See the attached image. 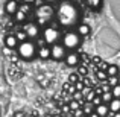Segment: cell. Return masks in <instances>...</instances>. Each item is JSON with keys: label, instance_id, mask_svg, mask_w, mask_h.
<instances>
[{"label": "cell", "instance_id": "obj_30", "mask_svg": "<svg viewBox=\"0 0 120 117\" xmlns=\"http://www.w3.org/2000/svg\"><path fill=\"white\" fill-rule=\"evenodd\" d=\"M106 67H108V64H106V62H100V68H99V70H103V72H105Z\"/></svg>", "mask_w": 120, "mask_h": 117}, {"label": "cell", "instance_id": "obj_1", "mask_svg": "<svg viewBox=\"0 0 120 117\" xmlns=\"http://www.w3.org/2000/svg\"><path fill=\"white\" fill-rule=\"evenodd\" d=\"M55 18L59 26L65 27V29L76 27L81 21V9L78 8L76 3L70 2V0H62L58 9L55 11Z\"/></svg>", "mask_w": 120, "mask_h": 117}, {"label": "cell", "instance_id": "obj_39", "mask_svg": "<svg viewBox=\"0 0 120 117\" xmlns=\"http://www.w3.org/2000/svg\"><path fill=\"white\" fill-rule=\"evenodd\" d=\"M82 117H88V116H85V114H84V116H82Z\"/></svg>", "mask_w": 120, "mask_h": 117}, {"label": "cell", "instance_id": "obj_3", "mask_svg": "<svg viewBox=\"0 0 120 117\" xmlns=\"http://www.w3.org/2000/svg\"><path fill=\"white\" fill-rule=\"evenodd\" d=\"M35 18L37 21L35 23L38 24V26H46L49 21H52L53 18H55V9L52 8V5H47V3H44V5H41L37 8L35 11Z\"/></svg>", "mask_w": 120, "mask_h": 117}, {"label": "cell", "instance_id": "obj_26", "mask_svg": "<svg viewBox=\"0 0 120 117\" xmlns=\"http://www.w3.org/2000/svg\"><path fill=\"white\" fill-rule=\"evenodd\" d=\"M79 75H70V78H68V82H70V84H76L78 81H79Z\"/></svg>", "mask_w": 120, "mask_h": 117}, {"label": "cell", "instance_id": "obj_21", "mask_svg": "<svg viewBox=\"0 0 120 117\" xmlns=\"http://www.w3.org/2000/svg\"><path fill=\"white\" fill-rule=\"evenodd\" d=\"M14 35H15V38L18 40V43H21V41H26V40H27V37H26V34H24L23 29L17 30V34H14Z\"/></svg>", "mask_w": 120, "mask_h": 117}, {"label": "cell", "instance_id": "obj_2", "mask_svg": "<svg viewBox=\"0 0 120 117\" xmlns=\"http://www.w3.org/2000/svg\"><path fill=\"white\" fill-rule=\"evenodd\" d=\"M37 49H38V46H37L35 41H32V40L21 41L17 46V55L21 59H24V61H32L37 56Z\"/></svg>", "mask_w": 120, "mask_h": 117}, {"label": "cell", "instance_id": "obj_5", "mask_svg": "<svg viewBox=\"0 0 120 117\" xmlns=\"http://www.w3.org/2000/svg\"><path fill=\"white\" fill-rule=\"evenodd\" d=\"M41 34H43V40L46 46H52L55 43H59V38H61V34L55 26H46Z\"/></svg>", "mask_w": 120, "mask_h": 117}, {"label": "cell", "instance_id": "obj_18", "mask_svg": "<svg viewBox=\"0 0 120 117\" xmlns=\"http://www.w3.org/2000/svg\"><path fill=\"white\" fill-rule=\"evenodd\" d=\"M109 93H111L112 99H120V85H114V87L109 88Z\"/></svg>", "mask_w": 120, "mask_h": 117}, {"label": "cell", "instance_id": "obj_29", "mask_svg": "<svg viewBox=\"0 0 120 117\" xmlns=\"http://www.w3.org/2000/svg\"><path fill=\"white\" fill-rule=\"evenodd\" d=\"M75 117H82V116H84V113H82V109L81 108H78V109H75Z\"/></svg>", "mask_w": 120, "mask_h": 117}, {"label": "cell", "instance_id": "obj_14", "mask_svg": "<svg viewBox=\"0 0 120 117\" xmlns=\"http://www.w3.org/2000/svg\"><path fill=\"white\" fill-rule=\"evenodd\" d=\"M109 113H119L120 111V100L119 99H111V102L108 103Z\"/></svg>", "mask_w": 120, "mask_h": 117}, {"label": "cell", "instance_id": "obj_13", "mask_svg": "<svg viewBox=\"0 0 120 117\" xmlns=\"http://www.w3.org/2000/svg\"><path fill=\"white\" fill-rule=\"evenodd\" d=\"M94 113H96L99 117H105L109 113L108 105H106V103H99V105H96L94 106Z\"/></svg>", "mask_w": 120, "mask_h": 117}, {"label": "cell", "instance_id": "obj_28", "mask_svg": "<svg viewBox=\"0 0 120 117\" xmlns=\"http://www.w3.org/2000/svg\"><path fill=\"white\" fill-rule=\"evenodd\" d=\"M91 103H93L94 106L99 105V103H102V100H100V96H94V97H93V100H91Z\"/></svg>", "mask_w": 120, "mask_h": 117}, {"label": "cell", "instance_id": "obj_11", "mask_svg": "<svg viewBox=\"0 0 120 117\" xmlns=\"http://www.w3.org/2000/svg\"><path fill=\"white\" fill-rule=\"evenodd\" d=\"M90 32H91V27L88 26L87 23H79L76 26V34L81 37V38H82V37H84V38H85V37H88V35H90Z\"/></svg>", "mask_w": 120, "mask_h": 117}, {"label": "cell", "instance_id": "obj_34", "mask_svg": "<svg viewBox=\"0 0 120 117\" xmlns=\"http://www.w3.org/2000/svg\"><path fill=\"white\" fill-rule=\"evenodd\" d=\"M88 117H99V116H97V114H96V113H94V111H93V113H91V114H88Z\"/></svg>", "mask_w": 120, "mask_h": 117}, {"label": "cell", "instance_id": "obj_32", "mask_svg": "<svg viewBox=\"0 0 120 117\" xmlns=\"http://www.w3.org/2000/svg\"><path fill=\"white\" fill-rule=\"evenodd\" d=\"M44 2L47 3V5H53V3H56V2H59V0H44Z\"/></svg>", "mask_w": 120, "mask_h": 117}, {"label": "cell", "instance_id": "obj_19", "mask_svg": "<svg viewBox=\"0 0 120 117\" xmlns=\"http://www.w3.org/2000/svg\"><path fill=\"white\" fill-rule=\"evenodd\" d=\"M93 111H94V105H93L91 102H87V103H84V108H82V113H84L85 116L91 114Z\"/></svg>", "mask_w": 120, "mask_h": 117}, {"label": "cell", "instance_id": "obj_15", "mask_svg": "<svg viewBox=\"0 0 120 117\" xmlns=\"http://www.w3.org/2000/svg\"><path fill=\"white\" fill-rule=\"evenodd\" d=\"M105 72H106V76H117L119 75V67L116 64H109Z\"/></svg>", "mask_w": 120, "mask_h": 117}, {"label": "cell", "instance_id": "obj_23", "mask_svg": "<svg viewBox=\"0 0 120 117\" xmlns=\"http://www.w3.org/2000/svg\"><path fill=\"white\" fill-rule=\"evenodd\" d=\"M96 76H97V79L99 81H106V72H103V70H97L96 72Z\"/></svg>", "mask_w": 120, "mask_h": 117}, {"label": "cell", "instance_id": "obj_6", "mask_svg": "<svg viewBox=\"0 0 120 117\" xmlns=\"http://www.w3.org/2000/svg\"><path fill=\"white\" fill-rule=\"evenodd\" d=\"M23 30H24V34H26L27 40H35L37 37H38L40 34H41L40 26L35 23V21H29V23H24Z\"/></svg>", "mask_w": 120, "mask_h": 117}, {"label": "cell", "instance_id": "obj_4", "mask_svg": "<svg viewBox=\"0 0 120 117\" xmlns=\"http://www.w3.org/2000/svg\"><path fill=\"white\" fill-rule=\"evenodd\" d=\"M81 43H82V38L75 30H67L61 38V44L67 50H76L78 47L81 46Z\"/></svg>", "mask_w": 120, "mask_h": 117}, {"label": "cell", "instance_id": "obj_38", "mask_svg": "<svg viewBox=\"0 0 120 117\" xmlns=\"http://www.w3.org/2000/svg\"><path fill=\"white\" fill-rule=\"evenodd\" d=\"M53 117H61V116H53Z\"/></svg>", "mask_w": 120, "mask_h": 117}, {"label": "cell", "instance_id": "obj_31", "mask_svg": "<svg viewBox=\"0 0 120 117\" xmlns=\"http://www.w3.org/2000/svg\"><path fill=\"white\" fill-rule=\"evenodd\" d=\"M79 73L85 76V75H87V68H85V67H81V68H79Z\"/></svg>", "mask_w": 120, "mask_h": 117}, {"label": "cell", "instance_id": "obj_7", "mask_svg": "<svg viewBox=\"0 0 120 117\" xmlns=\"http://www.w3.org/2000/svg\"><path fill=\"white\" fill-rule=\"evenodd\" d=\"M65 53H67V49H65L62 44L55 43V44L50 46V58L55 59V61H61V59H64Z\"/></svg>", "mask_w": 120, "mask_h": 117}, {"label": "cell", "instance_id": "obj_12", "mask_svg": "<svg viewBox=\"0 0 120 117\" xmlns=\"http://www.w3.org/2000/svg\"><path fill=\"white\" fill-rule=\"evenodd\" d=\"M37 56L41 59H49L50 58V46H41L37 49Z\"/></svg>", "mask_w": 120, "mask_h": 117}, {"label": "cell", "instance_id": "obj_37", "mask_svg": "<svg viewBox=\"0 0 120 117\" xmlns=\"http://www.w3.org/2000/svg\"><path fill=\"white\" fill-rule=\"evenodd\" d=\"M44 117H53V116H52V114H46Z\"/></svg>", "mask_w": 120, "mask_h": 117}, {"label": "cell", "instance_id": "obj_36", "mask_svg": "<svg viewBox=\"0 0 120 117\" xmlns=\"http://www.w3.org/2000/svg\"><path fill=\"white\" fill-rule=\"evenodd\" d=\"M15 117H23V114H21V113H17V114H15Z\"/></svg>", "mask_w": 120, "mask_h": 117}, {"label": "cell", "instance_id": "obj_8", "mask_svg": "<svg viewBox=\"0 0 120 117\" xmlns=\"http://www.w3.org/2000/svg\"><path fill=\"white\" fill-rule=\"evenodd\" d=\"M64 61H65V64H67L68 67H78V65H79V62H81V56L78 55L76 52L70 50V52L65 53Z\"/></svg>", "mask_w": 120, "mask_h": 117}, {"label": "cell", "instance_id": "obj_35", "mask_svg": "<svg viewBox=\"0 0 120 117\" xmlns=\"http://www.w3.org/2000/svg\"><path fill=\"white\" fill-rule=\"evenodd\" d=\"M112 117H120V113H112Z\"/></svg>", "mask_w": 120, "mask_h": 117}, {"label": "cell", "instance_id": "obj_17", "mask_svg": "<svg viewBox=\"0 0 120 117\" xmlns=\"http://www.w3.org/2000/svg\"><path fill=\"white\" fill-rule=\"evenodd\" d=\"M85 2H87V5L90 6L91 9H94V11L102 8V0H85Z\"/></svg>", "mask_w": 120, "mask_h": 117}, {"label": "cell", "instance_id": "obj_33", "mask_svg": "<svg viewBox=\"0 0 120 117\" xmlns=\"http://www.w3.org/2000/svg\"><path fill=\"white\" fill-rule=\"evenodd\" d=\"M23 3H27V5H34L35 0H23Z\"/></svg>", "mask_w": 120, "mask_h": 117}, {"label": "cell", "instance_id": "obj_24", "mask_svg": "<svg viewBox=\"0 0 120 117\" xmlns=\"http://www.w3.org/2000/svg\"><path fill=\"white\" fill-rule=\"evenodd\" d=\"M94 96H96V93H94L93 90H90V91H88V93H87V96H85V100H87V102H91Z\"/></svg>", "mask_w": 120, "mask_h": 117}, {"label": "cell", "instance_id": "obj_9", "mask_svg": "<svg viewBox=\"0 0 120 117\" xmlns=\"http://www.w3.org/2000/svg\"><path fill=\"white\" fill-rule=\"evenodd\" d=\"M17 46H18V40L15 38V35L14 34H8L5 37V47L14 50V49H17Z\"/></svg>", "mask_w": 120, "mask_h": 117}, {"label": "cell", "instance_id": "obj_22", "mask_svg": "<svg viewBox=\"0 0 120 117\" xmlns=\"http://www.w3.org/2000/svg\"><path fill=\"white\" fill-rule=\"evenodd\" d=\"M30 6H32V5H27V3H21V5H18V9H20L21 12H24L26 15H29V12H30Z\"/></svg>", "mask_w": 120, "mask_h": 117}, {"label": "cell", "instance_id": "obj_25", "mask_svg": "<svg viewBox=\"0 0 120 117\" xmlns=\"http://www.w3.org/2000/svg\"><path fill=\"white\" fill-rule=\"evenodd\" d=\"M108 82L111 84V87H114V85H117V76H108Z\"/></svg>", "mask_w": 120, "mask_h": 117}, {"label": "cell", "instance_id": "obj_16", "mask_svg": "<svg viewBox=\"0 0 120 117\" xmlns=\"http://www.w3.org/2000/svg\"><path fill=\"white\" fill-rule=\"evenodd\" d=\"M26 18H27V15L24 14V12H21L20 9H17V12L14 14V20L17 21V23H24V21H26Z\"/></svg>", "mask_w": 120, "mask_h": 117}, {"label": "cell", "instance_id": "obj_20", "mask_svg": "<svg viewBox=\"0 0 120 117\" xmlns=\"http://www.w3.org/2000/svg\"><path fill=\"white\" fill-rule=\"evenodd\" d=\"M111 99H112V96H111V93H109V91H105V93L100 96V100H102V103H106V105L111 102Z\"/></svg>", "mask_w": 120, "mask_h": 117}, {"label": "cell", "instance_id": "obj_27", "mask_svg": "<svg viewBox=\"0 0 120 117\" xmlns=\"http://www.w3.org/2000/svg\"><path fill=\"white\" fill-rule=\"evenodd\" d=\"M79 108V102H76V100H71L70 102V109L71 111H75V109Z\"/></svg>", "mask_w": 120, "mask_h": 117}, {"label": "cell", "instance_id": "obj_10", "mask_svg": "<svg viewBox=\"0 0 120 117\" xmlns=\"http://www.w3.org/2000/svg\"><path fill=\"white\" fill-rule=\"evenodd\" d=\"M18 9V2L17 0H8V2L5 3V12L8 15H14L15 12H17Z\"/></svg>", "mask_w": 120, "mask_h": 117}]
</instances>
